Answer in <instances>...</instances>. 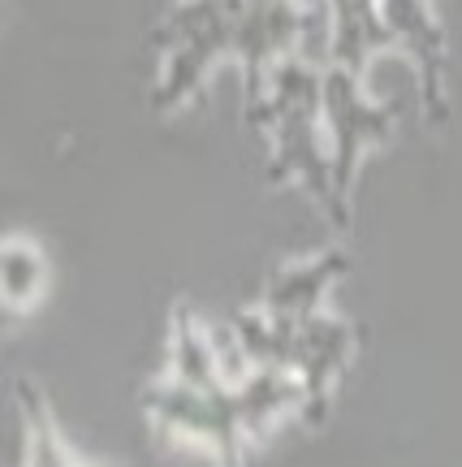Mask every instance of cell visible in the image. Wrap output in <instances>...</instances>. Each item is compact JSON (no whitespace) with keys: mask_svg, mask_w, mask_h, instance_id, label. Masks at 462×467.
Instances as JSON below:
<instances>
[{"mask_svg":"<svg viewBox=\"0 0 462 467\" xmlns=\"http://www.w3.org/2000/svg\"><path fill=\"white\" fill-rule=\"evenodd\" d=\"M324 117H329L333 143H337V182H346L354 161H359V148L364 143H376L380 134L389 130V113L372 104L359 87V74L333 66L324 69Z\"/></svg>","mask_w":462,"mask_h":467,"instance_id":"cell-1","label":"cell"},{"mask_svg":"<svg viewBox=\"0 0 462 467\" xmlns=\"http://www.w3.org/2000/svg\"><path fill=\"white\" fill-rule=\"evenodd\" d=\"M380 9L394 31L397 52L419 69L424 96L436 109L441 104V69H446V31L432 14V0H380Z\"/></svg>","mask_w":462,"mask_h":467,"instance_id":"cell-2","label":"cell"},{"mask_svg":"<svg viewBox=\"0 0 462 467\" xmlns=\"http://www.w3.org/2000/svg\"><path fill=\"white\" fill-rule=\"evenodd\" d=\"M333 17H337V61L333 66L350 69L359 78L372 69L376 57L397 48L380 0H333Z\"/></svg>","mask_w":462,"mask_h":467,"instance_id":"cell-3","label":"cell"}]
</instances>
